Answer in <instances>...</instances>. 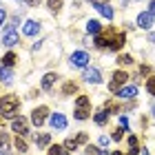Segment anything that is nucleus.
<instances>
[{
	"mask_svg": "<svg viewBox=\"0 0 155 155\" xmlns=\"http://www.w3.org/2000/svg\"><path fill=\"white\" fill-rule=\"evenodd\" d=\"M93 2H97V0H93Z\"/></svg>",
	"mask_w": 155,
	"mask_h": 155,
	"instance_id": "obj_40",
	"label": "nucleus"
},
{
	"mask_svg": "<svg viewBox=\"0 0 155 155\" xmlns=\"http://www.w3.org/2000/svg\"><path fill=\"white\" fill-rule=\"evenodd\" d=\"M91 115V100L87 95H80L75 100V117L78 120H87Z\"/></svg>",
	"mask_w": 155,
	"mask_h": 155,
	"instance_id": "obj_3",
	"label": "nucleus"
},
{
	"mask_svg": "<svg viewBox=\"0 0 155 155\" xmlns=\"http://www.w3.org/2000/svg\"><path fill=\"white\" fill-rule=\"evenodd\" d=\"M2 42L7 47H13L18 42V33H16V29H13V27H7L5 29V33H2Z\"/></svg>",
	"mask_w": 155,
	"mask_h": 155,
	"instance_id": "obj_8",
	"label": "nucleus"
},
{
	"mask_svg": "<svg viewBox=\"0 0 155 155\" xmlns=\"http://www.w3.org/2000/svg\"><path fill=\"white\" fill-rule=\"evenodd\" d=\"M84 80L91 82V84H97L102 78H100V71H97V69H87V71H84Z\"/></svg>",
	"mask_w": 155,
	"mask_h": 155,
	"instance_id": "obj_14",
	"label": "nucleus"
},
{
	"mask_svg": "<svg viewBox=\"0 0 155 155\" xmlns=\"http://www.w3.org/2000/svg\"><path fill=\"white\" fill-rule=\"evenodd\" d=\"M129 144H131V153H137V137H129Z\"/></svg>",
	"mask_w": 155,
	"mask_h": 155,
	"instance_id": "obj_26",
	"label": "nucleus"
},
{
	"mask_svg": "<svg viewBox=\"0 0 155 155\" xmlns=\"http://www.w3.org/2000/svg\"><path fill=\"white\" fill-rule=\"evenodd\" d=\"M36 142H38V146H47L49 142H51V137H49V135H47V133H45V135H40V137L36 140Z\"/></svg>",
	"mask_w": 155,
	"mask_h": 155,
	"instance_id": "obj_24",
	"label": "nucleus"
},
{
	"mask_svg": "<svg viewBox=\"0 0 155 155\" xmlns=\"http://www.w3.org/2000/svg\"><path fill=\"white\" fill-rule=\"evenodd\" d=\"M5 18H7V16H5V11L0 9V27H2V22H5Z\"/></svg>",
	"mask_w": 155,
	"mask_h": 155,
	"instance_id": "obj_33",
	"label": "nucleus"
},
{
	"mask_svg": "<svg viewBox=\"0 0 155 155\" xmlns=\"http://www.w3.org/2000/svg\"><path fill=\"white\" fill-rule=\"evenodd\" d=\"M84 155H109V151L107 149H93V146H89Z\"/></svg>",
	"mask_w": 155,
	"mask_h": 155,
	"instance_id": "obj_21",
	"label": "nucleus"
},
{
	"mask_svg": "<svg viewBox=\"0 0 155 155\" xmlns=\"http://www.w3.org/2000/svg\"><path fill=\"white\" fill-rule=\"evenodd\" d=\"M117 62H120V64H131V55H120V58H117Z\"/></svg>",
	"mask_w": 155,
	"mask_h": 155,
	"instance_id": "obj_28",
	"label": "nucleus"
},
{
	"mask_svg": "<svg viewBox=\"0 0 155 155\" xmlns=\"http://www.w3.org/2000/svg\"><path fill=\"white\" fill-rule=\"evenodd\" d=\"M47 113H49L47 107H38V109L31 113V122L36 124V126H42V124H45V120H47Z\"/></svg>",
	"mask_w": 155,
	"mask_h": 155,
	"instance_id": "obj_5",
	"label": "nucleus"
},
{
	"mask_svg": "<svg viewBox=\"0 0 155 155\" xmlns=\"http://www.w3.org/2000/svg\"><path fill=\"white\" fill-rule=\"evenodd\" d=\"M140 155H149V153H146V151H142V153H140Z\"/></svg>",
	"mask_w": 155,
	"mask_h": 155,
	"instance_id": "obj_38",
	"label": "nucleus"
},
{
	"mask_svg": "<svg viewBox=\"0 0 155 155\" xmlns=\"http://www.w3.org/2000/svg\"><path fill=\"white\" fill-rule=\"evenodd\" d=\"M55 78H58L55 73H47L45 78H42V87H45V89H51L53 82H55Z\"/></svg>",
	"mask_w": 155,
	"mask_h": 155,
	"instance_id": "obj_16",
	"label": "nucleus"
},
{
	"mask_svg": "<svg viewBox=\"0 0 155 155\" xmlns=\"http://www.w3.org/2000/svg\"><path fill=\"white\" fill-rule=\"evenodd\" d=\"M71 91H75V87H73V84H67V87H64V93H71Z\"/></svg>",
	"mask_w": 155,
	"mask_h": 155,
	"instance_id": "obj_31",
	"label": "nucleus"
},
{
	"mask_svg": "<svg viewBox=\"0 0 155 155\" xmlns=\"http://www.w3.org/2000/svg\"><path fill=\"white\" fill-rule=\"evenodd\" d=\"M117 95L122 97V100H133V97L137 95V87L135 84H129V87H122L117 91Z\"/></svg>",
	"mask_w": 155,
	"mask_h": 155,
	"instance_id": "obj_9",
	"label": "nucleus"
},
{
	"mask_svg": "<svg viewBox=\"0 0 155 155\" xmlns=\"http://www.w3.org/2000/svg\"><path fill=\"white\" fill-rule=\"evenodd\" d=\"M87 62H89V55L84 51H75L71 55V64H75V67H87Z\"/></svg>",
	"mask_w": 155,
	"mask_h": 155,
	"instance_id": "obj_12",
	"label": "nucleus"
},
{
	"mask_svg": "<svg viewBox=\"0 0 155 155\" xmlns=\"http://www.w3.org/2000/svg\"><path fill=\"white\" fill-rule=\"evenodd\" d=\"M153 113H155V104H153Z\"/></svg>",
	"mask_w": 155,
	"mask_h": 155,
	"instance_id": "obj_39",
	"label": "nucleus"
},
{
	"mask_svg": "<svg viewBox=\"0 0 155 155\" xmlns=\"http://www.w3.org/2000/svg\"><path fill=\"white\" fill-rule=\"evenodd\" d=\"M18 107H20V100L16 95H5L0 100V115L2 117H13L18 113Z\"/></svg>",
	"mask_w": 155,
	"mask_h": 155,
	"instance_id": "obj_2",
	"label": "nucleus"
},
{
	"mask_svg": "<svg viewBox=\"0 0 155 155\" xmlns=\"http://www.w3.org/2000/svg\"><path fill=\"white\" fill-rule=\"evenodd\" d=\"M95 45L97 47H109V49H113V51H117V49L124 45V33L113 31V29H109V33H97Z\"/></svg>",
	"mask_w": 155,
	"mask_h": 155,
	"instance_id": "obj_1",
	"label": "nucleus"
},
{
	"mask_svg": "<svg viewBox=\"0 0 155 155\" xmlns=\"http://www.w3.org/2000/svg\"><path fill=\"white\" fill-rule=\"evenodd\" d=\"M49 155H69V153H67L64 146H58V144H55V146H51V149H49Z\"/></svg>",
	"mask_w": 155,
	"mask_h": 155,
	"instance_id": "obj_19",
	"label": "nucleus"
},
{
	"mask_svg": "<svg viewBox=\"0 0 155 155\" xmlns=\"http://www.w3.org/2000/svg\"><path fill=\"white\" fill-rule=\"evenodd\" d=\"M122 135H124V133H122V129H117V131L113 133V140H122Z\"/></svg>",
	"mask_w": 155,
	"mask_h": 155,
	"instance_id": "obj_30",
	"label": "nucleus"
},
{
	"mask_svg": "<svg viewBox=\"0 0 155 155\" xmlns=\"http://www.w3.org/2000/svg\"><path fill=\"white\" fill-rule=\"evenodd\" d=\"M137 25L142 27V29H151V25H153V13H151V11L140 13V16H137Z\"/></svg>",
	"mask_w": 155,
	"mask_h": 155,
	"instance_id": "obj_11",
	"label": "nucleus"
},
{
	"mask_svg": "<svg viewBox=\"0 0 155 155\" xmlns=\"http://www.w3.org/2000/svg\"><path fill=\"white\" fill-rule=\"evenodd\" d=\"M100 144H102V146H104V144H109V137H107V135H102V137H100Z\"/></svg>",
	"mask_w": 155,
	"mask_h": 155,
	"instance_id": "obj_32",
	"label": "nucleus"
},
{
	"mask_svg": "<svg viewBox=\"0 0 155 155\" xmlns=\"http://www.w3.org/2000/svg\"><path fill=\"white\" fill-rule=\"evenodd\" d=\"M120 126H122V129H124V126H126V129H129V120H126L124 115H122V117H120Z\"/></svg>",
	"mask_w": 155,
	"mask_h": 155,
	"instance_id": "obj_29",
	"label": "nucleus"
},
{
	"mask_svg": "<svg viewBox=\"0 0 155 155\" xmlns=\"http://www.w3.org/2000/svg\"><path fill=\"white\" fill-rule=\"evenodd\" d=\"M107 117H109V115H107V109H104V111H97V113H95V124L102 126L104 122H107Z\"/></svg>",
	"mask_w": 155,
	"mask_h": 155,
	"instance_id": "obj_20",
	"label": "nucleus"
},
{
	"mask_svg": "<svg viewBox=\"0 0 155 155\" xmlns=\"http://www.w3.org/2000/svg\"><path fill=\"white\" fill-rule=\"evenodd\" d=\"M11 129L18 133V135H25V133H29V122H27L25 117H16L11 122Z\"/></svg>",
	"mask_w": 155,
	"mask_h": 155,
	"instance_id": "obj_6",
	"label": "nucleus"
},
{
	"mask_svg": "<svg viewBox=\"0 0 155 155\" xmlns=\"http://www.w3.org/2000/svg\"><path fill=\"white\" fill-rule=\"evenodd\" d=\"M146 89H149V93H151V95H155V75L151 78V80H149V84H146Z\"/></svg>",
	"mask_w": 155,
	"mask_h": 155,
	"instance_id": "obj_27",
	"label": "nucleus"
},
{
	"mask_svg": "<svg viewBox=\"0 0 155 155\" xmlns=\"http://www.w3.org/2000/svg\"><path fill=\"white\" fill-rule=\"evenodd\" d=\"M16 149H18L20 153H25V151H29V149H27V144H25V140H20V137L16 140Z\"/></svg>",
	"mask_w": 155,
	"mask_h": 155,
	"instance_id": "obj_25",
	"label": "nucleus"
},
{
	"mask_svg": "<svg viewBox=\"0 0 155 155\" xmlns=\"http://www.w3.org/2000/svg\"><path fill=\"white\" fill-rule=\"evenodd\" d=\"M87 140H89V137H87V133H80L78 137H71V140H67V142H64V149H67V151H75L78 146H80V144H84Z\"/></svg>",
	"mask_w": 155,
	"mask_h": 155,
	"instance_id": "obj_7",
	"label": "nucleus"
},
{
	"mask_svg": "<svg viewBox=\"0 0 155 155\" xmlns=\"http://www.w3.org/2000/svg\"><path fill=\"white\" fill-rule=\"evenodd\" d=\"M51 126H53L55 131L67 129V117L62 115V113H53V115H51Z\"/></svg>",
	"mask_w": 155,
	"mask_h": 155,
	"instance_id": "obj_10",
	"label": "nucleus"
},
{
	"mask_svg": "<svg viewBox=\"0 0 155 155\" xmlns=\"http://www.w3.org/2000/svg\"><path fill=\"white\" fill-rule=\"evenodd\" d=\"M22 31H25V36H36V33L40 31V25L36 22V20H27L25 27H22Z\"/></svg>",
	"mask_w": 155,
	"mask_h": 155,
	"instance_id": "obj_13",
	"label": "nucleus"
},
{
	"mask_svg": "<svg viewBox=\"0 0 155 155\" xmlns=\"http://www.w3.org/2000/svg\"><path fill=\"white\" fill-rule=\"evenodd\" d=\"M11 78H13V75H11L9 69H7V67H0V80H2L5 84H9V82H11Z\"/></svg>",
	"mask_w": 155,
	"mask_h": 155,
	"instance_id": "obj_17",
	"label": "nucleus"
},
{
	"mask_svg": "<svg viewBox=\"0 0 155 155\" xmlns=\"http://www.w3.org/2000/svg\"><path fill=\"white\" fill-rule=\"evenodd\" d=\"M95 9L100 11V13H102L104 18H109V20L113 18V9H111L109 5H104V2H95Z\"/></svg>",
	"mask_w": 155,
	"mask_h": 155,
	"instance_id": "obj_15",
	"label": "nucleus"
},
{
	"mask_svg": "<svg viewBox=\"0 0 155 155\" xmlns=\"http://www.w3.org/2000/svg\"><path fill=\"white\" fill-rule=\"evenodd\" d=\"M49 9L58 13V11L62 9V0H49Z\"/></svg>",
	"mask_w": 155,
	"mask_h": 155,
	"instance_id": "obj_22",
	"label": "nucleus"
},
{
	"mask_svg": "<svg viewBox=\"0 0 155 155\" xmlns=\"http://www.w3.org/2000/svg\"><path fill=\"white\" fill-rule=\"evenodd\" d=\"M87 31L89 33H100V22H97V20H89L87 22Z\"/></svg>",
	"mask_w": 155,
	"mask_h": 155,
	"instance_id": "obj_18",
	"label": "nucleus"
},
{
	"mask_svg": "<svg viewBox=\"0 0 155 155\" xmlns=\"http://www.w3.org/2000/svg\"><path fill=\"white\" fill-rule=\"evenodd\" d=\"M151 13H153V16H155V0H153V2H151Z\"/></svg>",
	"mask_w": 155,
	"mask_h": 155,
	"instance_id": "obj_35",
	"label": "nucleus"
},
{
	"mask_svg": "<svg viewBox=\"0 0 155 155\" xmlns=\"http://www.w3.org/2000/svg\"><path fill=\"white\" fill-rule=\"evenodd\" d=\"M13 62H16V55H13V53H7L5 58H2V64H5V67H11Z\"/></svg>",
	"mask_w": 155,
	"mask_h": 155,
	"instance_id": "obj_23",
	"label": "nucleus"
},
{
	"mask_svg": "<svg viewBox=\"0 0 155 155\" xmlns=\"http://www.w3.org/2000/svg\"><path fill=\"white\" fill-rule=\"evenodd\" d=\"M124 84H126V73H124V71H115L113 78H111V82H109V91L117 93V91L122 89Z\"/></svg>",
	"mask_w": 155,
	"mask_h": 155,
	"instance_id": "obj_4",
	"label": "nucleus"
},
{
	"mask_svg": "<svg viewBox=\"0 0 155 155\" xmlns=\"http://www.w3.org/2000/svg\"><path fill=\"white\" fill-rule=\"evenodd\" d=\"M0 155H5V153H0Z\"/></svg>",
	"mask_w": 155,
	"mask_h": 155,
	"instance_id": "obj_41",
	"label": "nucleus"
},
{
	"mask_svg": "<svg viewBox=\"0 0 155 155\" xmlns=\"http://www.w3.org/2000/svg\"><path fill=\"white\" fill-rule=\"evenodd\" d=\"M149 40H151V42H155V33H151V36H149Z\"/></svg>",
	"mask_w": 155,
	"mask_h": 155,
	"instance_id": "obj_36",
	"label": "nucleus"
},
{
	"mask_svg": "<svg viewBox=\"0 0 155 155\" xmlns=\"http://www.w3.org/2000/svg\"><path fill=\"white\" fill-rule=\"evenodd\" d=\"M27 5H36V2H40V0H25Z\"/></svg>",
	"mask_w": 155,
	"mask_h": 155,
	"instance_id": "obj_34",
	"label": "nucleus"
},
{
	"mask_svg": "<svg viewBox=\"0 0 155 155\" xmlns=\"http://www.w3.org/2000/svg\"><path fill=\"white\" fill-rule=\"evenodd\" d=\"M113 155H124V153H120V151H115V153H113Z\"/></svg>",
	"mask_w": 155,
	"mask_h": 155,
	"instance_id": "obj_37",
	"label": "nucleus"
}]
</instances>
